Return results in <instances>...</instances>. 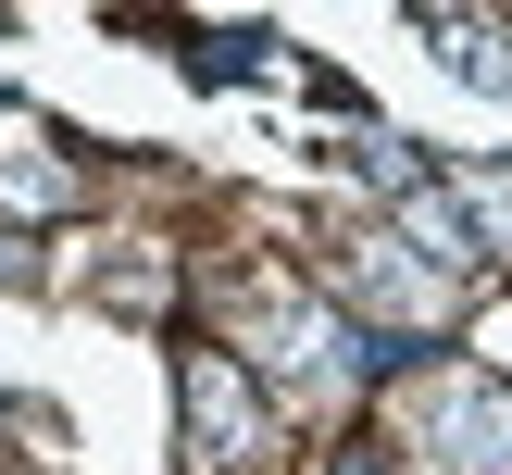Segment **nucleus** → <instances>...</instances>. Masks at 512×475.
Here are the masks:
<instances>
[{
	"label": "nucleus",
	"instance_id": "1",
	"mask_svg": "<svg viewBox=\"0 0 512 475\" xmlns=\"http://www.w3.org/2000/svg\"><path fill=\"white\" fill-rule=\"evenodd\" d=\"M175 400H188V475H250L275 450V413H263V388H250V363L238 350H175Z\"/></svg>",
	"mask_w": 512,
	"mask_h": 475
},
{
	"label": "nucleus",
	"instance_id": "3",
	"mask_svg": "<svg viewBox=\"0 0 512 475\" xmlns=\"http://www.w3.org/2000/svg\"><path fill=\"white\" fill-rule=\"evenodd\" d=\"M338 288L363 300V313H388L400 338H425V325H450V300H463L450 275H425V250H413V238H363V250H350V275H338Z\"/></svg>",
	"mask_w": 512,
	"mask_h": 475
},
{
	"label": "nucleus",
	"instance_id": "7",
	"mask_svg": "<svg viewBox=\"0 0 512 475\" xmlns=\"http://www.w3.org/2000/svg\"><path fill=\"white\" fill-rule=\"evenodd\" d=\"M13 275H25V238H13V225H0V288H13Z\"/></svg>",
	"mask_w": 512,
	"mask_h": 475
},
{
	"label": "nucleus",
	"instance_id": "4",
	"mask_svg": "<svg viewBox=\"0 0 512 475\" xmlns=\"http://www.w3.org/2000/svg\"><path fill=\"white\" fill-rule=\"evenodd\" d=\"M413 13H425V38H438V63H463V88H500L512 100V25L463 13V0H413Z\"/></svg>",
	"mask_w": 512,
	"mask_h": 475
},
{
	"label": "nucleus",
	"instance_id": "5",
	"mask_svg": "<svg viewBox=\"0 0 512 475\" xmlns=\"http://www.w3.org/2000/svg\"><path fill=\"white\" fill-rule=\"evenodd\" d=\"M75 200L88 188H75L63 163H0V213H75Z\"/></svg>",
	"mask_w": 512,
	"mask_h": 475
},
{
	"label": "nucleus",
	"instance_id": "2",
	"mask_svg": "<svg viewBox=\"0 0 512 475\" xmlns=\"http://www.w3.org/2000/svg\"><path fill=\"white\" fill-rule=\"evenodd\" d=\"M425 463L512 475V388H500V375H450V388H438V413H425Z\"/></svg>",
	"mask_w": 512,
	"mask_h": 475
},
{
	"label": "nucleus",
	"instance_id": "6",
	"mask_svg": "<svg viewBox=\"0 0 512 475\" xmlns=\"http://www.w3.org/2000/svg\"><path fill=\"white\" fill-rule=\"evenodd\" d=\"M338 475H400V463H388V450L363 438V450H338Z\"/></svg>",
	"mask_w": 512,
	"mask_h": 475
}]
</instances>
